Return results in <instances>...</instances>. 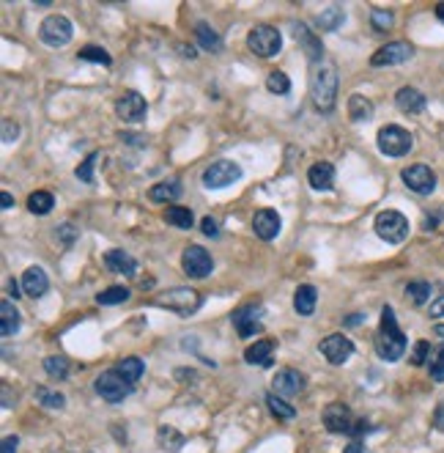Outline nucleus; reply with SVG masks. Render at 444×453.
Segmentation results:
<instances>
[{
    "mask_svg": "<svg viewBox=\"0 0 444 453\" xmlns=\"http://www.w3.org/2000/svg\"><path fill=\"white\" fill-rule=\"evenodd\" d=\"M376 352H379V357L381 360H387V363L401 360L403 352H406V335H403V330L398 327L395 311H392L389 305H384V311H381V327H379V335H376Z\"/></svg>",
    "mask_w": 444,
    "mask_h": 453,
    "instance_id": "nucleus-1",
    "label": "nucleus"
},
{
    "mask_svg": "<svg viewBox=\"0 0 444 453\" xmlns=\"http://www.w3.org/2000/svg\"><path fill=\"white\" fill-rule=\"evenodd\" d=\"M310 97L316 104L318 113H332L335 110V102H338V72L332 64H321L313 72V80H310Z\"/></svg>",
    "mask_w": 444,
    "mask_h": 453,
    "instance_id": "nucleus-2",
    "label": "nucleus"
},
{
    "mask_svg": "<svg viewBox=\"0 0 444 453\" xmlns=\"http://www.w3.org/2000/svg\"><path fill=\"white\" fill-rule=\"evenodd\" d=\"M376 143H379V151L381 154H387V157H403V154H409L412 151V132L406 130V127H401V124H387V127H381L379 135H376Z\"/></svg>",
    "mask_w": 444,
    "mask_h": 453,
    "instance_id": "nucleus-3",
    "label": "nucleus"
},
{
    "mask_svg": "<svg viewBox=\"0 0 444 453\" xmlns=\"http://www.w3.org/2000/svg\"><path fill=\"white\" fill-rule=\"evenodd\" d=\"M247 47L258 58H275L283 50V36L275 25H255L247 33Z\"/></svg>",
    "mask_w": 444,
    "mask_h": 453,
    "instance_id": "nucleus-4",
    "label": "nucleus"
},
{
    "mask_svg": "<svg viewBox=\"0 0 444 453\" xmlns=\"http://www.w3.org/2000/svg\"><path fill=\"white\" fill-rule=\"evenodd\" d=\"M373 228H376V234H379L381 239L389 242V245H401L409 236V220L398 209H384V212H379Z\"/></svg>",
    "mask_w": 444,
    "mask_h": 453,
    "instance_id": "nucleus-5",
    "label": "nucleus"
},
{
    "mask_svg": "<svg viewBox=\"0 0 444 453\" xmlns=\"http://www.w3.org/2000/svg\"><path fill=\"white\" fill-rule=\"evenodd\" d=\"M154 305L167 308V311H173L179 316H192L203 305V297L195 292V289H170V292L157 294Z\"/></svg>",
    "mask_w": 444,
    "mask_h": 453,
    "instance_id": "nucleus-6",
    "label": "nucleus"
},
{
    "mask_svg": "<svg viewBox=\"0 0 444 453\" xmlns=\"http://www.w3.org/2000/svg\"><path fill=\"white\" fill-rule=\"evenodd\" d=\"M94 390L107 404H121V401H127L129 395H132V385L118 371H104L102 377H96Z\"/></svg>",
    "mask_w": 444,
    "mask_h": 453,
    "instance_id": "nucleus-7",
    "label": "nucleus"
},
{
    "mask_svg": "<svg viewBox=\"0 0 444 453\" xmlns=\"http://www.w3.org/2000/svg\"><path fill=\"white\" fill-rule=\"evenodd\" d=\"M242 179V168L230 160H217L211 162L206 170H203V187L206 190H222V187H230L233 182Z\"/></svg>",
    "mask_w": 444,
    "mask_h": 453,
    "instance_id": "nucleus-8",
    "label": "nucleus"
},
{
    "mask_svg": "<svg viewBox=\"0 0 444 453\" xmlns=\"http://www.w3.org/2000/svg\"><path fill=\"white\" fill-rule=\"evenodd\" d=\"M71 20L64 17V14H53V17H47L44 22H41V28H39V36H41V41L47 44V47H66L69 41H71Z\"/></svg>",
    "mask_w": 444,
    "mask_h": 453,
    "instance_id": "nucleus-9",
    "label": "nucleus"
},
{
    "mask_svg": "<svg viewBox=\"0 0 444 453\" xmlns=\"http://www.w3.org/2000/svg\"><path fill=\"white\" fill-rule=\"evenodd\" d=\"M181 269H184V275L200 280V278H209V275H211L214 259H211L209 250H203L200 245H190V248H184V253H181Z\"/></svg>",
    "mask_w": 444,
    "mask_h": 453,
    "instance_id": "nucleus-10",
    "label": "nucleus"
},
{
    "mask_svg": "<svg viewBox=\"0 0 444 453\" xmlns=\"http://www.w3.org/2000/svg\"><path fill=\"white\" fill-rule=\"evenodd\" d=\"M409 58H414V47L409 41H392V44H384L381 50H376L370 55V66L373 69H384V66H398L406 64Z\"/></svg>",
    "mask_w": 444,
    "mask_h": 453,
    "instance_id": "nucleus-11",
    "label": "nucleus"
},
{
    "mask_svg": "<svg viewBox=\"0 0 444 453\" xmlns=\"http://www.w3.org/2000/svg\"><path fill=\"white\" fill-rule=\"evenodd\" d=\"M401 176H403V184L417 195H431L436 190V173H433L428 165H422V162L409 165Z\"/></svg>",
    "mask_w": 444,
    "mask_h": 453,
    "instance_id": "nucleus-12",
    "label": "nucleus"
},
{
    "mask_svg": "<svg viewBox=\"0 0 444 453\" xmlns=\"http://www.w3.org/2000/svg\"><path fill=\"white\" fill-rule=\"evenodd\" d=\"M318 352L324 355L326 363H332V365H343V363H349L351 355H354V344H351L346 335L335 332V335H326V338L318 344Z\"/></svg>",
    "mask_w": 444,
    "mask_h": 453,
    "instance_id": "nucleus-13",
    "label": "nucleus"
},
{
    "mask_svg": "<svg viewBox=\"0 0 444 453\" xmlns=\"http://www.w3.org/2000/svg\"><path fill=\"white\" fill-rule=\"evenodd\" d=\"M324 426L332 434H351L354 426H356V418H354V412H351L346 404L335 401V404H329L324 410Z\"/></svg>",
    "mask_w": 444,
    "mask_h": 453,
    "instance_id": "nucleus-14",
    "label": "nucleus"
},
{
    "mask_svg": "<svg viewBox=\"0 0 444 453\" xmlns=\"http://www.w3.org/2000/svg\"><path fill=\"white\" fill-rule=\"evenodd\" d=\"M305 385H307V379H305V374L296 371V368H283V371H277L275 379H272V390H275V395H280V398L299 395V393L305 390Z\"/></svg>",
    "mask_w": 444,
    "mask_h": 453,
    "instance_id": "nucleus-15",
    "label": "nucleus"
},
{
    "mask_svg": "<svg viewBox=\"0 0 444 453\" xmlns=\"http://www.w3.org/2000/svg\"><path fill=\"white\" fill-rule=\"evenodd\" d=\"M261 316H263V308L261 305H242L239 311H233V324L239 330V338H253L255 332L263 330L261 324Z\"/></svg>",
    "mask_w": 444,
    "mask_h": 453,
    "instance_id": "nucleus-16",
    "label": "nucleus"
},
{
    "mask_svg": "<svg viewBox=\"0 0 444 453\" xmlns=\"http://www.w3.org/2000/svg\"><path fill=\"white\" fill-rule=\"evenodd\" d=\"M116 113H118V119H121V121H127V124H137V121H143V119H146L148 104H146V99L140 97L137 91H127L124 97L116 102Z\"/></svg>",
    "mask_w": 444,
    "mask_h": 453,
    "instance_id": "nucleus-17",
    "label": "nucleus"
},
{
    "mask_svg": "<svg viewBox=\"0 0 444 453\" xmlns=\"http://www.w3.org/2000/svg\"><path fill=\"white\" fill-rule=\"evenodd\" d=\"M280 228H283V217H280L275 209H261V212H255L253 231H255V236H258V239L272 242V239H277Z\"/></svg>",
    "mask_w": 444,
    "mask_h": 453,
    "instance_id": "nucleus-18",
    "label": "nucleus"
},
{
    "mask_svg": "<svg viewBox=\"0 0 444 453\" xmlns=\"http://www.w3.org/2000/svg\"><path fill=\"white\" fill-rule=\"evenodd\" d=\"M291 31H293V36H296V41L302 44V50H305V55H307V61H321V55H324V44L316 39V33L310 31L305 22H293L291 25Z\"/></svg>",
    "mask_w": 444,
    "mask_h": 453,
    "instance_id": "nucleus-19",
    "label": "nucleus"
},
{
    "mask_svg": "<svg viewBox=\"0 0 444 453\" xmlns=\"http://www.w3.org/2000/svg\"><path fill=\"white\" fill-rule=\"evenodd\" d=\"M20 283H22V292L33 297V299H39V297H44L50 292V278H47V272L41 266H28Z\"/></svg>",
    "mask_w": 444,
    "mask_h": 453,
    "instance_id": "nucleus-20",
    "label": "nucleus"
},
{
    "mask_svg": "<svg viewBox=\"0 0 444 453\" xmlns=\"http://www.w3.org/2000/svg\"><path fill=\"white\" fill-rule=\"evenodd\" d=\"M307 182H310V187L318 190V193H329L335 187V168H332V162H316V165H310Z\"/></svg>",
    "mask_w": 444,
    "mask_h": 453,
    "instance_id": "nucleus-21",
    "label": "nucleus"
},
{
    "mask_svg": "<svg viewBox=\"0 0 444 453\" xmlns=\"http://www.w3.org/2000/svg\"><path fill=\"white\" fill-rule=\"evenodd\" d=\"M104 266L113 272V275H134L137 272V261L129 256L127 250H107L104 253Z\"/></svg>",
    "mask_w": 444,
    "mask_h": 453,
    "instance_id": "nucleus-22",
    "label": "nucleus"
},
{
    "mask_svg": "<svg viewBox=\"0 0 444 453\" xmlns=\"http://www.w3.org/2000/svg\"><path fill=\"white\" fill-rule=\"evenodd\" d=\"M395 104L403 110V113H409V116H419L422 110H425V97L417 91V88H412V86H403L398 94H395Z\"/></svg>",
    "mask_w": 444,
    "mask_h": 453,
    "instance_id": "nucleus-23",
    "label": "nucleus"
},
{
    "mask_svg": "<svg viewBox=\"0 0 444 453\" xmlns=\"http://www.w3.org/2000/svg\"><path fill=\"white\" fill-rule=\"evenodd\" d=\"M272 357H275V341H272V338L255 341L253 346L244 352V360H247L250 365H263V368L272 365Z\"/></svg>",
    "mask_w": 444,
    "mask_h": 453,
    "instance_id": "nucleus-24",
    "label": "nucleus"
},
{
    "mask_svg": "<svg viewBox=\"0 0 444 453\" xmlns=\"http://www.w3.org/2000/svg\"><path fill=\"white\" fill-rule=\"evenodd\" d=\"M316 302H318V292H316V286H310V283L299 286L296 294H293V311H296L299 316H313Z\"/></svg>",
    "mask_w": 444,
    "mask_h": 453,
    "instance_id": "nucleus-25",
    "label": "nucleus"
},
{
    "mask_svg": "<svg viewBox=\"0 0 444 453\" xmlns=\"http://www.w3.org/2000/svg\"><path fill=\"white\" fill-rule=\"evenodd\" d=\"M181 198V182L179 179H167V182H159L148 190V201L151 203H170Z\"/></svg>",
    "mask_w": 444,
    "mask_h": 453,
    "instance_id": "nucleus-26",
    "label": "nucleus"
},
{
    "mask_svg": "<svg viewBox=\"0 0 444 453\" xmlns=\"http://www.w3.org/2000/svg\"><path fill=\"white\" fill-rule=\"evenodd\" d=\"M20 311H17V305L11 302V299H3L0 302V332H3V338H8V335H14L17 330H20Z\"/></svg>",
    "mask_w": 444,
    "mask_h": 453,
    "instance_id": "nucleus-27",
    "label": "nucleus"
},
{
    "mask_svg": "<svg viewBox=\"0 0 444 453\" xmlns=\"http://www.w3.org/2000/svg\"><path fill=\"white\" fill-rule=\"evenodd\" d=\"M349 119L351 121H356V124L370 121V119H373V102L368 97H362V94H354V97L349 99Z\"/></svg>",
    "mask_w": 444,
    "mask_h": 453,
    "instance_id": "nucleus-28",
    "label": "nucleus"
},
{
    "mask_svg": "<svg viewBox=\"0 0 444 453\" xmlns=\"http://www.w3.org/2000/svg\"><path fill=\"white\" fill-rule=\"evenodd\" d=\"M195 41L206 50V53H222V39L217 31H211V25H206V22H200L197 28H195Z\"/></svg>",
    "mask_w": 444,
    "mask_h": 453,
    "instance_id": "nucleus-29",
    "label": "nucleus"
},
{
    "mask_svg": "<svg viewBox=\"0 0 444 453\" xmlns=\"http://www.w3.org/2000/svg\"><path fill=\"white\" fill-rule=\"evenodd\" d=\"M165 220H167V226L181 228V231H190L195 226V215H192V209H187V206H167Z\"/></svg>",
    "mask_w": 444,
    "mask_h": 453,
    "instance_id": "nucleus-30",
    "label": "nucleus"
},
{
    "mask_svg": "<svg viewBox=\"0 0 444 453\" xmlns=\"http://www.w3.org/2000/svg\"><path fill=\"white\" fill-rule=\"evenodd\" d=\"M343 20H346V11L340 6H329V8H324L316 17V25L321 31H338Z\"/></svg>",
    "mask_w": 444,
    "mask_h": 453,
    "instance_id": "nucleus-31",
    "label": "nucleus"
},
{
    "mask_svg": "<svg viewBox=\"0 0 444 453\" xmlns=\"http://www.w3.org/2000/svg\"><path fill=\"white\" fill-rule=\"evenodd\" d=\"M53 206H55V198L47 190H36V193L28 195V212L31 215H50Z\"/></svg>",
    "mask_w": 444,
    "mask_h": 453,
    "instance_id": "nucleus-32",
    "label": "nucleus"
},
{
    "mask_svg": "<svg viewBox=\"0 0 444 453\" xmlns=\"http://www.w3.org/2000/svg\"><path fill=\"white\" fill-rule=\"evenodd\" d=\"M116 371L127 379L129 385H134V382L146 374V365H143V360H140V357H124V360L118 363V368H116Z\"/></svg>",
    "mask_w": 444,
    "mask_h": 453,
    "instance_id": "nucleus-33",
    "label": "nucleus"
},
{
    "mask_svg": "<svg viewBox=\"0 0 444 453\" xmlns=\"http://www.w3.org/2000/svg\"><path fill=\"white\" fill-rule=\"evenodd\" d=\"M157 440H159V448H162V451L179 453L184 448V437H181L176 428H170V426H162V428H159Z\"/></svg>",
    "mask_w": 444,
    "mask_h": 453,
    "instance_id": "nucleus-34",
    "label": "nucleus"
},
{
    "mask_svg": "<svg viewBox=\"0 0 444 453\" xmlns=\"http://www.w3.org/2000/svg\"><path fill=\"white\" fill-rule=\"evenodd\" d=\"M266 407H269V412L275 415V418H280V421H293L296 418V410L288 404L286 398H280V395H266Z\"/></svg>",
    "mask_w": 444,
    "mask_h": 453,
    "instance_id": "nucleus-35",
    "label": "nucleus"
},
{
    "mask_svg": "<svg viewBox=\"0 0 444 453\" xmlns=\"http://www.w3.org/2000/svg\"><path fill=\"white\" fill-rule=\"evenodd\" d=\"M69 368H71V363H69V357H64V355H55V357H47V360H44V371H47L50 379H66V377H69Z\"/></svg>",
    "mask_w": 444,
    "mask_h": 453,
    "instance_id": "nucleus-36",
    "label": "nucleus"
},
{
    "mask_svg": "<svg viewBox=\"0 0 444 453\" xmlns=\"http://www.w3.org/2000/svg\"><path fill=\"white\" fill-rule=\"evenodd\" d=\"M36 401L41 404V407H47V410H64L66 407V398L61 393H55V390L50 388H36Z\"/></svg>",
    "mask_w": 444,
    "mask_h": 453,
    "instance_id": "nucleus-37",
    "label": "nucleus"
},
{
    "mask_svg": "<svg viewBox=\"0 0 444 453\" xmlns=\"http://www.w3.org/2000/svg\"><path fill=\"white\" fill-rule=\"evenodd\" d=\"M77 58H80V61H94V64H99V66L113 64L110 53H107V50H102L99 44H88V47H83V50L77 53Z\"/></svg>",
    "mask_w": 444,
    "mask_h": 453,
    "instance_id": "nucleus-38",
    "label": "nucleus"
},
{
    "mask_svg": "<svg viewBox=\"0 0 444 453\" xmlns=\"http://www.w3.org/2000/svg\"><path fill=\"white\" fill-rule=\"evenodd\" d=\"M127 299H129L127 286H110V289L96 294V302L99 305H118V302H127Z\"/></svg>",
    "mask_w": 444,
    "mask_h": 453,
    "instance_id": "nucleus-39",
    "label": "nucleus"
},
{
    "mask_svg": "<svg viewBox=\"0 0 444 453\" xmlns=\"http://www.w3.org/2000/svg\"><path fill=\"white\" fill-rule=\"evenodd\" d=\"M266 88H269V94L286 97L288 91H291V80H288L286 72H272V74L266 77Z\"/></svg>",
    "mask_w": 444,
    "mask_h": 453,
    "instance_id": "nucleus-40",
    "label": "nucleus"
},
{
    "mask_svg": "<svg viewBox=\"0 0 444 453\" xmlns=\"http://www.w3.org/2000/svg\"><path fill=\"white\" fill-rule=\"evenodd\" d=\"M96 160H99V154H96V151H91L85 160L77 165L74 176H77L80 182H85V184H94V165H96Z\"/></svg>",
    "mask_w": 444,
    "mask_h": 453,
    "instance_id": "nucleus-41",
    "label": "nucleus"
},
{
    "mask_svg": "<svg viewBox=\"0 0 444 453\" xmlns=\"http://www.w3.org/2000/svg\"><path fill=\"white\" fill-rule=\"evenodd\" d=\"M406 294L414 299V305H425L428 302V297H431V283H425V280H414L406 286Z\"/></svg>",
    "mask_w": 444,
    "mask_h": 453,
    "instance_id": "nucleus-42",
    "label": "nucleus"
},
{
    "mask_svg": "<svg viewBox=\"0 0 444 453\" xmlns=\"http://www.w3.org/2000/svg\"><path fill=\"white\" fill-rule=\"evenodd\" d=\"M392 11H384V8H373L370 11V22H373V28L376 31H389L392 28Z\"/></svg>",
    "mask_w": 444,
    "mask_h": 453,
    "instance_id": "nucleus-43",
    "label": "nucleus"
},
{
    "mask_svg": "<svg viewBox=\"0 0 444 453\" xmlns=\"http://www.w3.org/2000/svg\"><path fill=\"white\" fill-rule=\"evenodd\" d=\"M431 379L433 382H444V346H439L433 352V360H431Z\"/></svg>",
    "mask_w": 444,
    "mask_h": 453,
    "instance_id": "nucleus-44",
    "label": "nucleus"
},
{
    "mask_svg": "<svg viewBox=\"0 0 444 453\" xmlns=\"http://www.w3.org/2000/svg\"><path fill=\"white\" fill-rule=\"evenodd\" d=\"M431 355V344L428 341H417L414 344V355H412V365H422Z\"/></svg>",
    "mask_w": 444,
    "mask_h": 453,
    "instance_id": "nucleus-45",
    "label": "nucleus"
},
{
    "mask_svg": "<svg viewBox=\"0 0 444 453\" xmlns=\"http://www.w3.org/2000/svg\"><path fill=\"white\" fill-rule=\"evenodd\" d=\"M200 231H203V236H217L220 234V223H217V217H211V215H206L203 220H200Z\"/></svg>",
    "mask_w": 444,
    "mask_h": 453,
    "instance_id": "nucleus-46",
    "label": "nucleus"
},
{
    "mask_svg": "<svg viewBox=\"0 0 444 453\" xmlns=\"http://www.w3.org/2000/svg\"><path fill=\"white\" fill-rule=\"evenodd\" d=\"M17 137H20V127L11 124V121H3V143H11Z\"/></svg>",
    "mask_w": 444,
    "mask_h": 453,
    "instance_id": "nucleus-47",
    "label": "nucleus"
},
{
    "mask_svg": "<svg viewBox=\"0 0 444 453\" xmlns=\"http://www.w3.org/2000/svg\"><path fill=\"white\" fill-rule=\"evenodd\" d=\"M17 448H20V437H17V434L3 437V451L0 453H17Z\"/></svg>",
    "mask_w": 444,
    "mask_h": 453,
    "instance_id": "nucleus-48",
    "label": "nucleus"
},
{
    "mask_svg": "<svg viewBox=\"0 0 444 453\" xmlns=\"http://www.w3.org/2000/svg\"><path fill=\"white\" fill-rule=\"evenodd\" d=\"M428 313H431V319H442L444 316V297H439V299H433V302H431Z\"/></svg>",
    "mask_w": 444,
    "mask_h": 453,
    "instance_id": "nucleus-49",
    "label": "nucleus"
},
{
    "mask_svg": "<svg viewBox=\"0 0 444 453\" xmlns=\"http://www.w3.org/2000/svg\"><path fill=\"white\" fill-rule=\"evenodd\" d=\"M433 428H436V431H444V401L442 404H436V410H433Z\"/></svg>",
    "mask_w": 444,
    "mask_h": 453,
    "instance_id": "nucleus-50",
    "label": "nucleus"
},
{
    "mask_svg": "<svg viewBox=\"0 0 444 453\" xmlns=\"http://www.w3.org/2000/svg\"><path fill=\"white\" fill-rule=\"evenodd\" d=\"M343 453H365V442L362 440H351L349 445L343 448Z\"/></svg>",
    "mask_w": 444,
    "mask_h": 453,
    "instance_id": "nucleus-51",
    "label": "nucleus"
},
{
    "mask_svg": "<svg viewBox=\"0 0 444 453\" xmlns=\"http://www.w3.org/2000/svg\"><path fill=\"white\" fill-rule=\"evenodd\" d=\"M0 206H3V209H11V206H14L11 193H0Z\"/></svg>",
    "mask_w": 444,
    "mask_h": 453,
    "instance_id": "nucleus-52",
    "label": "nucleus"
},
{
    "mask_svg": "<svg viewBox=\"0 0 444 453\" xmlns=\"http://www.w3.org/2000/svg\"><path fill=\"white\" fill-rule=\"evenodd\" d=\"M6 286H8V294H11V297H14V299H17V297H20V286H22V283H17V280H14V278H11V280H8V283H6Z\"/></svg>",
    "mask_w": 444,
    "mask_h": 453,
    "instance_id": "nucleus-53",
    "label": "nucleus"
},
{
    "mask_svg": "<svg viewBox=\"0 0 444 453\" xmlns=\"http://www.w3.org/2000/svg\"><path fill=\"white\" fill-rule=\"evenodd\" d=\"M436 17H439V22H444V3L436 6Z\"/></svg>",
    "mask_w": 444,
    "mask_h": 453,
    "instance_id": "nucleus-54",
    "label": "nucleus"
},
{
    "mask_svg": "<svg viewBox=\"0 0 444 453\" xmlns=\"http://www.w3.org/2000/svg\"><path fill=\"white\" fill-rule=\"evenodd\" d=\"M436 332H439V335L444 338V324H436Z\"/></svg>",
    "mask_w": 444,
    "mask_h": 453,
    "instance_id": "nucleus-55",
    "label": "nucleus"
}]
</instances>
